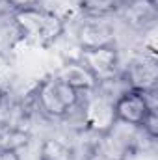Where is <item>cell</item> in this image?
I'll return each instance as SVG.
<instances>
[{
    "instance_id": "8fae6325",
    "label": "cell",
    "mask_w": 158,
    "mask_h": 160,
    "mask_svg": "<svg viewBox=\"0 0 158 160\" xmlns=\"http://www.w3.org/2000/svg\"><path fill=\"white\" fill-rule=\"evenodd\" d=\"M41 160H71V149L60 140H47L41 145Z\"/></svg>"
},
{
    "instance_id": "7a4b0ae2",
    "label": "cell",
    "mask_w": 158,
    "mask_h": 160,
    "mask_svg": "<svg viewBox=\"0 0 158 160\" xmlns=\"http://www.w3.org/2000/svg\"><path fill=\"white\" fill-rule=\"evenodd\" d=\"M80 101V93L58 77L47 78L37 89V102L50 118L67 116Z\"/></svg>"
},
{
    "instance_id": "30bf717a",
    "label": "cell",
    "mask_w": 158,
    "mask_h": 160,
    "mask_svg": "<svg viewBox=\"0 0 158 160\" xmlns=\"http://www.w3.org/2000/svg\"><path fill=\"white\" fill-rule=\"evenodd\" d=\"M80 9L91 17H104L123 8L121 0H78Z\"/></svg>"
},
{
    "instance_id": "6da1fadb",
    "label": "cell",
    "mask_w": 158,
    "mask_h": 160,
    "mask_svg": "<svg viewBox=\"0 0 158 160\" xmlns=\"http://www.w3.org/2000/svg\"><path fill=\"white\" fill-rule=\"evenodd\" d=\"M11 17L21 36L41 47L54 43L63 34V19L58 13L43 8L21 9V11H15Z\"/></svg>"
},
{
    "instance_id": "ba28073f",
    "label": "cell",
    "mask_w": 158,
    "mask_h": 160,
    "mask_svg": "<svg viewBox=\"0 0 158 160\" xmlns=\"http://www.w3.org/2000/svg\"><path fill=\"white\" fill-rule=\"evenodd\" d=\"M58 78H62L63 82H67L71 88H75L78 93H89V91H95L97 89V80L93 78V75L80 63V62H71V63H65L60 73L56 75Z\"/></svg>"
},
{
    "instance_id": "52a82bcc",
    "label": "cell",
    "mask_w": 158,
    "mask_h": 160,
    "mask_svg": "<svg viewBox=\"0 0 158 160\" xmlns=\"http://www.w3.org/2000/svg\"><path fill=\"white\" fill-rule=\"evenodd\" d=\"M78 43L82 48L114 47V43H116V28L108 21H102L101 17L89 19V21L80 24Z\"/></svg>"
},
{
    "instance_id": "4fadbf2b",
    "label": "cell",
    "mask_w": 158,
    "mask_h": 160,
    "mask_svg": "<svg viewBox=\"0 0 158 160\" xmlns=\"http://www.w3.org/2000/svg\"><path fill=\"white\" fill-rule=\"evenodd\" d=\"M13 9L15 11H21V9H30V8H39L41 0H9Z\"/></svg>"
},
{
    "instance_id": "9c48e42d",
    "label": "cell",
    "mask_w": 158,
    "mask_h": 160,
    "mask_svg": "<svg viewBox=\"0 0 158 160\" xmlns=\"http://www.w3.org/2000/svg\"><path fill=\"white\" fill-rule=\"evenodd\" d=\"M126 8V22H130L134 28L147 30L156 21V6L155 0H130L123 4Z\"/></svg>"
},
{
    "instance_id": "5b68a950",
    "label": "cell",
    "mask_w": 158,
    "mask_h": 160,
    "mask_svg": "<svg viewBox=\"0 0 158 160\" xmlns=\"http://www.w3.org/2000/svg\"><path fill=\"white\" fill-rule=\"evenodd\" d=\"M114 101L108 93H95L89 95L84 106V121L86 127L97 134H106L116 127V112H114Z\"/></svg>"
},
{
    "instance_id": "277c9868",
    "label": "cell",
    "mask_w": 158,
    "mask_h": 160,
    "mask_svg": "<svg viewBox=\"0 0 158 160\" xmlns=\"http://www.w3.org/2000/svg\"><path fill=\"white\" fill-rule=\"evenodd\" d=\"M125 80L130 89L151 91L158 82V65L153 50H143V54L134 56L125 67Z\"/></svg>"
},
{
    "instance_id": "5bb4252c",
    "label": "cell",
    "mask_w": 158,
    "mask_h": 160,
    "mask_svg": "<svg viewBox=\"0 0 158 160\" xmlns=\"http://www.w3.org/2000/svg\"><path fill=\"white\" fill-rule=\"evenodd\" d=\"M0 160H21V157H19L17 149L4 147V149H0Z\"/></svg>"
},
{
    "instance_id": "2e32d148",
    "label": "cell",
    "mask_w": 158,
    "mask_h": 160,
    "mask_svg": "<svg viewBox=\"0 0 158 160\" xmlns=\"http://www.w3.org/2000/svg\"><path fill=\"white\" fill-rule=\"evenodd\" d=\"M121 2H123V4H126V2H130V0H121Z\"/></svg>"
},
{
    "instance_id": "3957f363",
    "label": "cell",
    "mask_w": 158,
    "mask_h": 160,
    "mask_svg": "<svg viewBox=\"0 0 158 160\" xmlns=\"http://www.w3.org/2000/svg\"><path fill=\"white\" fill-rule=\"evenodd\" d=\"M80 63L93 75L97 84L114 80L119 75V54L116 47L82 48Z\"/></svg>"
},
{
    "instance_id": "9a60e30c",
    "label": "cell",
    "mask_w": 158,
    "mask_h": 160,
    "mask_svg": "<svg viewBox=\"0 0 158 160\" xmlns=\"http://www.w3.org/2000/svg\"><path fill=\"white\" fill-rule=\"evenodd\" d=\"M15 9L11 6L9 0H0V17H7V15H13Z\"/></svg>"
},
{
    "instance_id": "7c38bea8",
    "label": "cell",
    "mask_w": 158,
    "mask_h": 160,
    "mask_svg": "<svg viewBox=\"0 0 158 160\" xmlns=\"http://www.w3.org/2000/svg\"><path fill=\"white\" fill-rule=\"evenodd\" d=\"M140 128L143 130V134L149 138V140H156L158 136V116L156 110H151L147 114V118L143 119V123L140 125Z\"/></svg>"
},
{
    "instance_id": "8992f818",
    "label": "cell",
    "mask_w": 158,
    "mask_h": 160,
    "mask_svg": "<svg viewBox=\"0 0 158 160\" xmlns=\"http://www.w3.org/2000/svg\"><path fill=\"white\" fill-rule=\"evenodd\" d=\"M114 112H116V121L130 127H140L147 114L151 112L147 97L143 91L130 89L126 88L121 95L116 97L114 101Z\"/></svg>"
}]
</instances>
